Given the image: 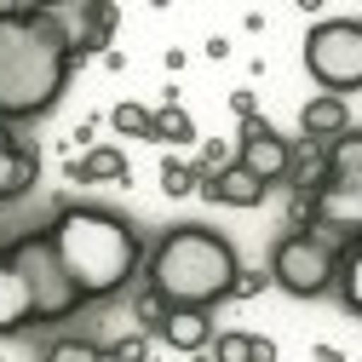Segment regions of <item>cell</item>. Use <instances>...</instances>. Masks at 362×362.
Segmentation results:
<instances>
[{"mask_svg": "<svg viewBox=\"0 0 362 362\" xmlns=\"http://www.w3.org/2000/svg\"><path fill=\"white\" fill-rule=\"evenodd\" d=\"M75 69V35L52 6H0V121L47 115Z\"/></svg>", "mask_w": 362, "mask_h": 362, "instance_id": "6da1fadb", "label": "cell"}, {"mask_svg": "<svg viewBox=\"0 0 362 362\" xmlns=\"http://www.w3.org/2000/svg\"><path fill=\"white\" fill-rule=\"evenodd\" d=\"M47 236L58 247V264L64 276L81 288V299H110L121 293L144 264V242L139 230L121 218V213H104V207H64Z\"/></svg>", "mask_w": 362, "mask_h": 362, "instance_id": "7a4b0ae2", "label": "cell"}, {"mask_svg": "<svg viewBox=\"0 0 362 362\" xmlns=\"http://www.w3.org/2000/svg\"><path fill=\"white\" fill-rule=\"evenodd\" d=\"M236 276H242L236 247L207 224H178L150 253V293L167 310H207L218 299H230Z\"/></svg>", "mask_w": 362, "mask_h": 362, "instance_id": "3957f363", "label": "cell"}, {"mask_svg": "<svg viewBox=\"0 0 362 362\" xmlns=\"http://www.w3.org/2000/svg\"><path fill=\"white\" fill-rule=\"evenodd\" d=\"M86 299L64 276L58 247L47 230L0 242V334H23L35 322H64Z\"/></svg>", "mask_w": 362, "mask_h": 362, "instance_id": "277c9868", "label": "cell"}, {"mask_svg": "<svg viewBox=\"0 0 362 362\" xmlns=\"http://www.w3.org/2000/svg\"><path fill=\"white\" fill-rule=\"evenodd\" d=\"M305 69L322 93L345 98L362 86V23L356 18H328L305 35Z\"/></svg>", "mask_w": 362, "mask_h": 362, "instance_id": "5b68a950", "label": "cell"}, {"mask_svg": "<svg viewBox=\"0 0 362 362\" xmlns=\"http://www.w3.org/2000/svg\"><path fill=\"white\" fill-rule=\"evenodd\" d=\"M270 282L293 299H316L339 282V253L328 242H316L310 230H288L270 253Z\"/></svg>", "mask_w": 362, "mask_h": 362, "instance_id": "8992f818", "label": "cell"}, {"mask_svg": "<svg viewBox=\"0 0 362 362\" xmlns=\"http://www.w3.org/2000/svg\"><path fill=\"white\" fill-rule=\"evenodd\" d=\"M236 167H247L253 178H264V185H276V178H288V167H293V144L264 115H253V121H242V156H236Z\"/></svg>", "mask_w": 362, "mask_h": 362, "instance_id": "52a82bcc", "label": "cell"}, {"mask_svg": "<svg viewBox=\"0 0 362 362\" xmlns=\"http://www.w3.org/2000/svg\"><path fill=\"white\" fill-rule=\"evenodd\" d=\"M35 178H40L35 150H29V144H18L12 121H0V207L18 202V196H29V190H35Z\"/></svg>", "mask_w": 362, "mask_h": 362, "instance_id": "ba28073f", "label": "cell"}, {"mask_svg": "<svg viewBox=\"0 0 362 362\" xmlns=\"http://www.w3.org/2000/svg\"><path fill=\"white\" fill-rule=\"evenodd\" d=\"M316 224H328V230L362 242V178L356 185H322L316 190Z\"/></svg>", "mask_w": 362, "mask_h": 362, "instance_id": "9c48e42d", "label": "cell"}, {"mask_svg": "<svg viewBox=\"0 0 362 362\" xmlns=\"http://www.w3.org/2000/svg\"><path fill=\"white\" fill-rule=\"evenodd\" d=\"M264 190H270L264 178H253V173H247V167H236V161L224 167V173H207V178H202V196H207V202H218V207H259V202H264Z\"/></svg>", "mask_w": 362, "mask_h": 362, "instance_id": "30bf717a", "label": "cell"}, {"mask_svg": "<svg viewBox=\"0 0 362 362\" xmlns=\"http://www.w3.org/2000/svg\"><path fill=\"white\" fill-rule=\"evenodd\" d=\"M299 127H305L310 144H334V139L351 132V110H345V98H334V93H316V98L299 110Z\"/></svg>", "mask_w": 362, "mask_h": 362, "instance_id": "8fae6325", "label": "cell"}, {"mask_svg": "<svg viewBox=\"0 0 362 362\" xmlns=\"http://www.w3.org/2000/svg\"><path fill=\"white\" fill-rule=\"evenodd\" d=\"M161 339H167L173 351H185V356H202V351L213 345V316H207V310H167Z\"/></svg>", "mask_w": 362, "mask_h": 362, "instance_id": "7c38bea8", "label": "cell"}, {"mask_svg": "<svg viewBox=\"0 0 362 362\" xmlns=\"http://www.w3.org/2000/svg\"><path fill=\"white\" fill-rule=\"evenodd\" d=\"M75 178H81V185H121V178H127V156L115 144H98V150H86L75 161Z\"/></svg>", "mask_w": 362, "mask_h": 362, "instance_id": "4fadbf2b", "label": "cell"}, {"mask_svg": "<svg viewBox=\"0 0 362 362\" xmlns=\"http://www.w3.org/2000/svg\"><path fill=\"white\" fill-rule=\"evenodd\" d=\"M362 178V132L351 127L345 139L328 144V185H356Z\"/></svg>", "mask_w": 362, "mask_h": 362, "instance_id": "5bb4252c", "label": "cell"}, {"mask_svg": "<svg viewBox=\"0 0 362 362\" xmlns=\"http://www.w3.org/2000/svg\"><path fill=\"white\" fill-rule=\"evenodd\" d=\"M339 299L351 316H362V242H345L339 253Z\"/></svg>", "mask_w": 362, "mask_h": 362, "instance_id": "9a60e30c", "label": "cell"}, {"mask_svg": "<svg viewBox=\"0 0 362 362\" xmlns=\"http://www.w3.org/2000/svg\"><path fill=\"white\" fill-rule=\"evenodd\" d=\"M156 144H196V121L185 104H161L156 110Z\"/></svg>", "mask_w": 362, "mask_h": 362, "instance_id": "2e32d148", "label": "cell"}, {"mask_svg": "<svg viewBox=\"0 0 362 362\" xmlns=\"http://www.w3.org/2000/svg\"><path fill=\"white\" fill-rule=\"evenodd\" d=\"M110 127L121 132V139H150V144H156V110H144V104H132V98L110 110Z\"/></svg>", "mask_w": 362, "mask_h": 362, "instance_id": "e0dca14e", "label": "cell"}, {"mask_svg": "<svg viewBox=\"0 0 362 362\" xmlns=\"http://www.w3.org/2000/svg\"><path fill=\"white\" fill-rule=\"evenodd\" d=\"M161 190H167L173 202H178V196H196V190H202V167L167 156V161H161Z\"/></svg>", "mask_w": 362, "mask_h": 362, "instance_id": "ac0fdd59", "label": "cell"}, {"mask_svg": "<svg viewBox=\"0 0 362 362\" xmlns=\"http://www.w3.org/2000/svg\"><path fill=\"white\" fill-rule=\"evenodd\" d=\"M213 362H253V334H213Z\"/></svg>", "mask_w": 362, "mask_h": 362, "instance_id": "d6986e66", "label": "cell"}, {"mask_svg": "<svg viewBox=\"0 0 362 362\" xmlns=\"http://www.w3.org/2000/svg\"><path fill=\"white\" fill-rule=\"evenodd\" d=\"M98 356H104V345H93V339H58L47 351V362H98Z\"/></svg>", "mask_w": 362, "mask_h": 362, "instance_id": "ffe728a7", "label": "cell"}, {"mask_svg": "<svg viewBox=\"0 0 362 362\" xmlns=\"http://www.w3.org/2000/svg\"><path fill=\"white\" fill-rule=\"evenodd\" d=\"M98 362H150V345H144L139 334H127V339L104 345V356H98Z\"/></svg>", "mask_w": 362, "mask_h": 362, "instance_id": "44dd1931", "label": "cell"}, {"mask_svg": "<svg viewBox=\"0 0 362 362\" xmlns=\"http://www.w3.org/2000/svg\"><path fill=\"white\" fill-rule=\"evenodd\" d=\"M264 282H270V270H242V276H236V288H230V293H236V299H253V293H259Z\"/></svg>", "mask_w": 362, "mask_h": 362, "instance_id": "7402d4cb", "label": "cell"}, {"mask_svg": "<svg viewBox=\"0 0 362 362\" xmlns=\"http://www.w3.org/2000/svg\"><path fill=\"white\" fill-rule=\"evenodd\" d=\"M253 362H276V339H264V334H253Z\"/></svg>", "mask_w": 362, "mask_h": 362, "instance_id": "603a6c76", "label": "cell"}, {"mask_svg": "<svg viewBox=\"0 0 362 362\" xmlns=\"http://www.w3.org/2000/svg\"><path fill=\"white\" fill-rule=\"evenodd\" d=\"M230 104H236V115H242V121H253V115H259V110H253V93H236Z\"/></svg>", "mask_w": 362, "mask_h": 362, "instance_id": "cb8c5ba5", "label": "cell"}, {"mask_svg": "<svg viewBox=\"0 0 362 362\" xmlns=\"http://www.w3.org/2000/svg\"><path fill=\"white\" fill-rule=\"evenodd\" d=\"M310 356H316V362H345V356H339V351H334V345H316V351H310Z\"/></svg>", "mask_w": 362, "mask_h": 362, "instance_id": "d4e9b609", "label": "cell"}, {"mask_svg": "<svg viewBox=\"0 0 362 362\" xmlns=\"http://www.w3.org/2000/svg\"><path fill=\"white\" fill-rule=\"evenodd\" d=\"M190 362H213V356H190Z\"/></svg>", "mask_w": 362, "mask_h": 362, "instance_id": "484cf974", "label": "cell"}, {"mask_svg": "<svg viewBox=\"0 0 362 362\" xmlns=\"http://www.w3.org/2000/svg\"><path fill=\"white\" fill-rule=\"evenodd\" d=\"M356 23H362V18H356Z\"/></svg>", "mask_w": 362, "mask_h": 362, "instance_id": "4316f807", "label": "cell"}]
</instances>
